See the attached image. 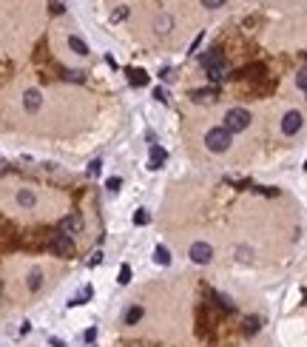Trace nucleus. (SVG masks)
Instances as JSON below:
<instances>
[{"label":"nucleus","instance_id":"nucleus-7","mask_svg":"<svg viewBox=\"0 0 307 347\" xmlns=\"http://www.w3.org/2000/svg\"><path fill=\"white\" fill-rule=\"evenodd\" d=\"M196 60H199V66H202V68L225 66V54H222V49H219V46H210V49H208V51H202V54H199Z\"/></svg>","mask_w":307,"mask_h":347},{"label":"nucleus","instance_id":"nucleus-9","mask_svg":"<svg viewBox=\"0 0 307 347\" xmlns=\"http://www.w3.org/2000/svg\"><path fill=\"white\" fill-rule=\"evenodd\" d=\"M302 122H305L302 111H287V114H285V120H282V131L287 134V137H293V134H299Z\"/></svg>","mask_w":307,"mask_h":347},{"label":"nucleus","instance_id":"nucleus-22","mask_svg":"<svg viewBox=\"0 0 307 347\" xmlns=\"http://www.w3.org/2000/svg\"><path fill=\"white\" fill-rule=\"evenodd\" d=\"M148 222H151V214H148L145 208H137V214H134V225L143 228V225H148Z\"/></svg>","mask_w":307,"mask_h":347},{"label":"nucleus","instance_id":"nucleus-17","mask_svg":"<svg viewBox=\"0 0 307 347\" xmlns=\"http://www.w3.org/2000/svg\"><path fill=\"white\" fill-rule=\"evenodd\" d=\"M91 296H94V287H91V285H85V287H82V290L77 293V296H71V302H68V307H77V305H85V302H88Z\"/></svg>","mask_w":307,"mask_h":347},{"label":"nucleus","instance_id":"nucleus-46","mask_svg":"<svg viewBox=\"0 0 307 347\" xmlns=\"http://www.w3.org/2000/svg\"><path fill=\"white\" fill-rule=\"evenodd\" d=\"M305 94H307V91H305Z\"/></svg>","mask_w":307,"mask_h":347},{"label":"nucleus","instance_id":"nucleus-31","mask_svg":"<svg viewBox=\"0 0 307 347\" xmlns=\"http://www.w3.org/2000/svg\"><path fill=\"white\" fill-rule=\"evenodd\" d=\"M100 171H102V163H100V160H91V163H88V174H91V177H97Z\"/></svg>","mask_w":307,"mask_h":347},{"label":"nucleus","instance_id":"nucleus-36","mask_svg":"<svg viewBox=\"0 0 307 347\" xmlns=\"http://www.w3.org/2000/svg\"><path fill=\"white\" fill-rule=\"evenodd\" d=\"M202 6L205 9H219V6H225V0H202Z\"/></svg>","mask_w":307,"mask_h":347},{"label":"nucleus","instance_id":"nucleus-1","mask_svg":"<svg viewBox=\"0 0 307 347\" xmlns=\"http://www.w3.org/2000/svg\"><path fill=\"white\" fill-rule=\"evenodd\" d=\"M196 339H202V342H208L213 339V319H210V310H208V302H199L196 305Z\"/></svg>","mask_w":307,"mask_h":347},{"label":"nucleus","instance_id":"nucleus-14","mask_svg":"<svg viewBox=\"0 0 307 347\" xmlns=\"http://www.w3.org/2000/svg\"><path fill=\"white\" fill-rule=\"evenodd\" d=\"M262 330V316H245L242 319V333L250 339V336H256Z\"/></svg>","mask_w":307,"mask_h":347},{"label":"nucleus","instance_id":"nucleus-39","mask_svg":"<svg viewBox=\"0 0 307 347\" xmlns=\"http://www.w3.org/2000/svg\"><path fill=\"white\" fill-rule=\"evenodd\" d=\"M171 77H174V71H171V68L165 66V68H162V71H160V80H162V83H168Z\"/></svg>","mask_w":307,"mask_h":347},{"label":"nucleus","instance_id":"nucleus-24","mask_svg":"<svg viewBox=\"0 0 307 347\" xmlns=\"http://www.w3.org/2000/svg\"><path fill=\"white\" fill-rule=\"evenodd\" d=\"M253 191L262 194V197H279V194H282L279 188H270V185H253Z\"/></svg>","mask_w":307,"mask_h":347},{"label":"nucleus","instance_id":"nucleus-35","mask_svg":"<svg viewBox=\"0 0 307 347\" xmlns=\"http://www.w3.org/2000/svg\"><path fill=\"white\" fill-rule=\"evenodd\" d=\"M100 262H102V250H94V253H91V259H88V265H91V267H97Z\"/></svg>","mask_w":307,"mask_h":347},{"label":"nucleus","instance_id":"nucleus-4","mask_svg":"<svg viewBox=\"0 0 307 347\" xmlns=\"http://www.w3.org/2000/svg\"><path fill=\"white\" fill-rule=\"evenodd\" d=\"M49 250L54 256H74V239L65 236V233H51Z\"/></svg>","mask_w":307,"mask_h":347},{"label":"nucleus","instance_id":"nucleus-10","mask_svg":"<svg viewBox=\"0 0 307 347\" xmlns=\"http://www.w3.org/2000/svg\"><path fill=\"white\" fill-rule=\"evenodd\" d=\"M191 100L199 102V105H210V102H216V100H222V97H219V88L210 85V88H196V91H191Z\"/></svg>","mask_w":307,"mask_h":347},{"label":"nucleus","instance_id":"nucleus-41","mask_svg":"<svg viewBox=\"0 0 307 347\" xmlns=\"http://www.w3.org/2000/svg\"><path fill=\"white\" fill-rule=\"evenodd\" d=\"M49 345H51V347H65V342H63V339H57V336H51Z\"/></svg>","mask_w":307,"mask_h":347},{"label":"nucleus","instance_id":"nucleus-19","mask_svg":"<svg viewBox=\"0 0 307 347\" xmlns=\"http://www.w3.org/2000/svg\"><path fill=\"white\" fill-rule=\"evenodd\" d=\"M68 46H71V51H74V54H80V57H85V54H88V46H85V40L74 37V34L68 37Z\"/></svg>","mask_w":307,"mask_h":347},{"label":"nucleus","instance_id":"nucleus-23","mask_svg":"<svg viewBox=\"0 0 307 347\" xmlns=\"http://www.w3.org/2000/svg\"><path fill=\"white\" fill-rule=\"evenodd\" d=\"M171 26H174V20H171L168 15H162L160 20H157V34H168L171 32Z\"/></svg>","mask_w":307,"mask_h":347},{"label":"nucleus","instance_id":"nucleus-30","mask_svg":"<svg viewBox=\"0 0 307 347\" xmlns=\"http://www.w3.org/2000/svg\"><path fill=\"white\" fill-rule=\"evenodd\" d=\"M63 77H65V80H71V83H82V80H85V74H82V71H65Z\"/></svg>","mask_w":307,"mask_h":347},{"label":"nucleus","instance_id":"nucleus-29","mask_svg":"<svg viewBox=\"0 0 307 347\" xmlns=\"http://www.w3.org/2000/svg\"><path fill=\"white\" fill-rule=\"evenodd\" d=\"M296 85H299V88H302V91H307V66L302 68V71H299V74H296Z\"/></svg>","mask_w":307,"mask_h":347},{"label":"nucleus","instance_id":"nucleus-25","mask_svg":"<svg viewBox=\"0 0 307 347\" xmlns=\"http://www.w3.org/2000/svg\"><path fill=\"white\" fill-rule=\"evenodd\" d=\"M125 17H128V6H120V9L111 12V23H120V20H125Z\"/></svg>","mask_w":307,"mask_h":347},{"label":"nucleus","instance_id":"nucleus-3","mask_svg":"<svg viewBox=\"0 0 307 347\" xmlns=\"http://www.w3.org/2000/svg\"><path fill=\"white\" fill-rule=\"evenodd\" d=\"M247 125H250V111L247 108H230L225 114V122H222V128H227L230 134L245 131Z\"/></svg>","mask_w":307,"mask_h":347},{"label":"nucleus","instance_id":"nucleus-16","mask_svg":"<svg viewBox=\"0 0 307 347\" xmlns=\"http://www.w3.org/2000/svg\"><path fill=\"white\" fill-rule=\"evenodd\" d=\"M17 205H20V208H34V205H37V197H34L29 188H23V191H17Z\"/></svg>","mask_w":307,"mask_h":347},{"label":"nucleus","instance_id":"nucleus-13","mask_svg":"<svg viewBox=\"0 0 307 347\" xmlns=\"http://www.w3.org/2000/svg\"><path fill=\"white\" fill-rule=\"evenodd\" d=\"M23 105H26V111H29V114H34V111H37V108L43 105V97H40V91H37V88H29V91L23 94Z\"/></svg>","mask_w":307,"mask_h":347},{"label":"nucleus","instance_id":"nucleus-5","mask_svg":"<svg viewBox=\"0 0 307 347\" xmlns=\"http://www.w3.org/2000/svg\"><path fill=\"white\" fill-rule=\"evenodd\" d=\"M205 299H208V305L219 307L225 316H233V313H236V305H233V302H230L225 293H219V290H210V287H205Z\"/></svg>","mask_w":307,"mask_h":347},{"label":"nucleus","instance_id":"nucleus-21","mask_svg":"<svg viewBox=\"0 0 307 347\" xmlns=\"http://www.w3.org/2000/svg\"><path fill=\"white\" fill-rule=\"evenodd\" d=\"M40 287H43V270L34 267L32 273H29V290H40Z\"/></svg>","mask_w":307,"mask_h":347},{"label":"nucleus","instance_id":"nucleus-32","mask_svg":"<svg viewBox=\"0 0 307 347\" xmlns=\"http://www.w3.org/2000/svg\"><path fill=\"white\" fill-rule=\"evenodd\" d=\"M154 100H157V102H168V91H165V88H154Z\"/></svg>","mask_w":307,"mask_h":347},{"label":"nucleus","instance_id":"nucleus-26","mask_svg":"<svg viewBox=\"0 0 307 347\" xmlns=\"http://www.w3.org/2000/svg\"><path fill=\"white\" fill-rule=\"evenodd\" d=\"M117 282H120V285H128L131 282V267L128 265H120V276H117Z\"/></svg>","mask_w":307,"mask_h":347},{"label":"nucleus","instance_id":"nucleus-20","mask_svg":"<svg viewBox=\"0 0 307 347\" xmlns=\"http://www.w3.org/2000/svg\"><path fill=\"white\" fill-rule=\"evenodd\" d=\"M143 316H145V310H143L140 305H134V307H128V310H125V325H137Z\"/></svg>","mask_w":307,"mask_h":347},{"label":"nucleus","instance_id":"nucleus-12","mask_svg":"<svg viewBox=\"0 0 307 347\" xmlns=\"http://www.w3.org/2000/svg\"><path fill=\"white\" fill-rule=\"evenodd\" d=\"M125 77H128L131 88H145L148 85V71H143V68H128Z\"/></svg>","mask_w":307,"mask_h":347},{"label":"nucleus","instance_id":"nucleus-44","mask_svg":"<svg viewBox=\"0 0 307 347\" xmlns=\"http://www.w3.org/2000/svg\"><path fill=\"white\" fill-rule=\"evenodd\" d=\"M305 171H307V160H305Z\"/></svg>","mask_w":307,"mask_h":347},{"label":"nucleus","instance_id":"nucleus-11","mask_svg":"<svg viewBox=\"0 0 307 347\" xmlns=\"http://www.w3.org/2000/svg\"><path fill=\"white\" fill-rule=\"evenodd\" d=\"M165 160H168V151L162 148V145H151V157H148V171H160L165 165Z\"/></svg>","mask_w":307,"mask_h":347},{"label":"nucleus","instance_id":"nucleus-15","mask_svg":"<svg viewBox=\"0 0 307 347\" xmlns=\"http://www.w3.org/2000/svg\"><path fill=\"white\" fill-rule=\"evenodd\" d=\"M205 74H208L210 83H222V80H227V63H225V66H210V68H205Z\"/></svg>","mask_w":307,"mask_h":347},{"label":"nucleus","instance_id":"nucleus-18","mask_svg":"<svg viewBox=\"0 0 307 347\" xmlns=\"http://www.w3.org/2000/svg\"><path fill=\"white\" fill-rule=\"evenodd\" d=\"M154 262L162 265V267H165V265H171V253H168V248H165V245H157V248H154Z\"/></svg>","mask_w":307,"mask_h":347},{"label":"nucleus","instance_id":"nucleus-42","mask_svg":"<svg viewBox=\"0 0 307 347\" xmlns=\"http://www.w3.org/2000/svg\"><path fill=\"white\" fill-rule=\"evenodd\" d=\"M9 171H12V165H9V163H3V160H0V174H9Z\"/></svg>","mask_w":307,"mask_h":347},{"label":"nucleus","instance_id":"nucleus-38","mask_svg":"<svg viewBox=\"0 0 307 347\" xmlns=\"http://www.w3.org/2000/svg\"><path fill=\"white\" fill-rule=\"evenodd\" d=\"M202 40H205V34H196V40L191 43V54H196V51H199V46H202Z\"/></svg>","mask_w":307,"mask_h":347},{"label":"nucleus","instance_id":"nucleus-40","mask_svg":"<svg viewBox=\"0 0 307 347\" xmlns=\"http://www.w3.org/2000/svg\"><path fill=\"white\" fill-rule=\"evenodd\" d=\"M236 256H239V259H250V250H247V248H236Z\"/></svg>","mask_w":307,"mask_h":347},{"label":"nucleus","instance_id":"nucleus-33","mask_svg":"<svg viewBox=\"0 0 307 347\" xmlns=\"http://www.w3.org/2000/svg\"><path fill=\"white\" fill-rule=\"evenodd\" d=\"M82 339H85L88 345H94V339H97V327H88V330L82 333Z\"/></svg>","mask_w":307,"mask_h":347},{"label":"nucleus","instance_id":"nucleus-6","mask_svg":"<svg viewBox=\"0 0 307 347\" xmlns=\"http://www.w3.org/2000/svg\"><path fill=\"white\" fill-rule=\"evenodd\" d=\"M57 233H65V236H77V233H82V216L80 214H68L63 216L60 222H57Z\"/></svg>","mask_w":307,"mask_h":347},{"label":"nucleus","instance_id":"nucleus-37","mask_svg":"<svg viewBox=\"0 0 307 347\" xmlns=\"http://www.w3.org/2000/svg\"><path fill=\"white\" fill-rule=\"evenodd\" d=\"M242 26H245V29H253V26H259V17L256 15H253V17H245Z\"/></svg>","mask_w":307,"mask_h":347},{"label":"nucleus","instance_id":"nucleus-2","mask_svg":"<svg viewBox=\"0 0 307 347\" xmlns=\"http://www.w3.org/2000/svg\"><path fill=\"white\" fill-rule=\"evenodd\" d=\"M205 145H208V151H213V154H222V151H227V148H230V131H227V128H222V125L210 128V131L205 134Z\"/></svg>","mask_w":307,"mask_h":347},{"label":"nucleus","instance_id":"nucleus-34","mask_svg":"<svg viewBox=\"0 0 307 347\" xmlns=\"http://www.w3.org/2000/svg\"><path fill=\"white\" fill-rule=\"evenodd\" d=\"M65 12V6L60 3V0H51V15H63Z\"/></svg>","mask_w":307,"mask_h":347},{"label":"nucleus","instance_id":"nucleus-8","mask_svg":"<svg viewBox=\"0 0 307 347\" xmlns=\"http://www.w3.org/2000/svg\"><path fill=\"white\" fill-rule=\"evenodd\" d=\"M210 259H213V248H210L208 242H194V245H191V262L208 265Z\"/></svg>","mask_w":307,"mask_h":347},{"label":"nucleus","instance_id":"nucleus-28","mask_svg":"<svg viewBox=\"0 0 307 347\" xmlns=\"http://www.w3.org/2000/svg\"><path fill=\"white\" fill-rule=\"evenodd\" d=\"M227 185H233V188H239V191H242V188H253V182L250 180H230V177H227Z\"/></svg>","mask_w":307,"mask_h":347},{"label":"nucleus","instance_id":"nucleus-45","mask_svg":"<svg viewBox=\"0 0 307 347\" xmlns=\"http://www.w3.org/2000/svg\"><path fill=\"white\" fill-rule=\"evenodd\" d=\"M305 57H307V51H305Z\"/></svg>","mask_w":307,"mask_h":347},{"label":"nucleus","instance_id":"nucleus-43","mask_svg":"<svg viewBox=\"0 0 307 347\" xmlns=\"http://www.w3.org/2000/svg\"><path fill=\"white\" fill-rule=\"evenodd\" d=\"M302 302H305V305H307V287H305V290H302Z\"/></svg>","mask_w":307,"mask_h":347},{"label":"nucleus","instance_id":"nucleus-27","mask_svg":"<svg viewBox=\"0 0 307 347\" xmlns=\"http://www.w3.org/2000/svg\"><path fill=\"white\" fill-rule=\"evenodd\" d=\"M105 188H108L111 194H117V191L123 188V180H120V177H108V180H105Z\"/></svg>","mask_w":307,"mask_h":347}]
</instances>
